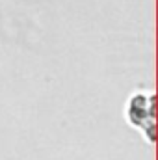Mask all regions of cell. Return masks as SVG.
<instances>
[{
    "mask_svg": "<svg viewBox=\"0 0 158 160\" xmlns=\"http://www.w3.org/2000/svg\"><path fill=\"white\" fill-rule=\"evenodd\" d=\"M126 121L138 128L143 138L153 143L155 142V93L153 91H136L126 101L125 108Z\"/></svg>",
    "mask_w": 158,
    "mask_h": 160,
    "instance_id": "1",
    "label": "cell"
}]
</instances>
